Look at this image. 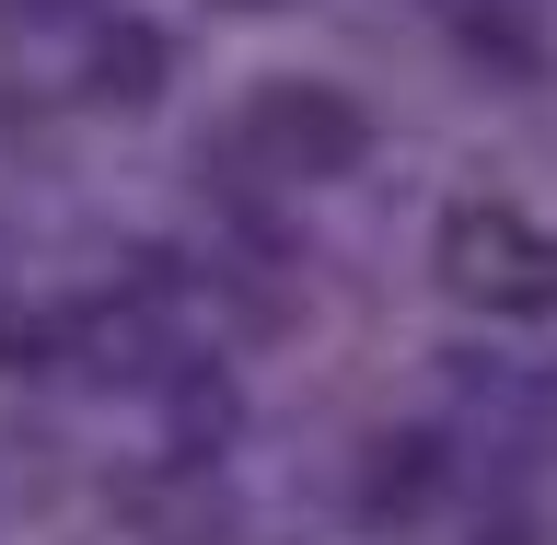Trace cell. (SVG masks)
<instances>
[{"instance_id": "cell-1", "label": "cell", "mask_w": 557, "mask_h": 545, "mask_svg": "<svg viewBox=\"0 0 557 545\" xmlns=\"http://www.w3.org/2000/svg\"><path fill=\"white\" fill-rule=\"evenodd\" d=\"M442 256H453V278H465L476 302H534V290H546V244H522L499 209H465Z\"/></svg>"}, {"instance_id": "cell-2", "label": "cell", "mask_w": 557, "mask_h": 545, "mask_svg": "<svg viewBox=\"0 0 557 545\" xmlns=\"http://www.w3.org/2000/svg\"><path fill=\"white\" fill-rule=\"evenodd\" d=\"M256 139H290V151H325V163H337V151H360V128H348V116H325L313 94H268Z\"/></svg>"}]
</instances>
